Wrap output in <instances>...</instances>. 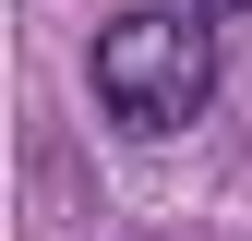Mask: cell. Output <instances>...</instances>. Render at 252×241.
<instances>
[{
  "instance_id": "7a4b0ae2",
  "label": "cell",
  "mask_w": 252,
  "mask_h": 241,
  "mask_svg": "<svg viewBox=\"0 0 252 241\" xmlns=\"http://www.w3.org/2000/svg\"><path fill=\"white\" fill-rule=\"evenodd\" d=\"M192 12H204V24H240V12H252V0H192Z\"/></svg>"
},
{
  "instance_id": "6da1fadb",
  "label": "cell",
  "mask_w": 252,
  "mask_h": 241,
  "mask_svg": "<svg viewBox=\"0 0 252 241\" xmlns=\"http://www.w3.org/2000/svg\"><path fill=\"white\" fill-rule=\"evenodd\" d=\"M216 97V24L180 0V12H120L96 37V109L120 133H180V120H204Z\"/></svg>"
}]
</instances>
